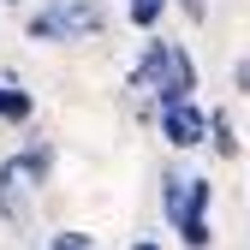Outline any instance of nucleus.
I'll return each mask as SVG.
<instances>
[{"instance_id":"1","label":"nucleus","mask_w":250,"mask_h":250,"mask_svg":"<svg viewBox=\"0 0 250 250\" xmlns=\"http://www.w3.org/2000/svg\"><path fill=\"white\" fill-rule=\"evenodd\" d=\"M30 42H89L107 30V6L102 0H48L42 12H30Z\"/></svg>"},{"instance_id":"2","label":"nucleus","mask_w":250,"mask_h":250,"mask_svg":"<svg viewBox=\"0 0 250 250\" xmlns=\"http://www.w3.org/2000/svg\"><path fill=\"white\" fill-rule=\"evenodd\" d=\"M208 203H214V185L208 179H185V208H179V238H185V250H208Z\"/></svg>"},{"instance_id":"3","label":"nucleus","mask_w":250,"mask_h":250,"mask_svg":"<svg viewBox=\"0 0 250 250\" xmlns=\"http://www.w3.org/2000/svg\"><path fill=\"white\" fill-rule=\"evenodd\" d=\"M173 102H197V60L191 48L167 42V66H161V89H155V113L173 107Z\"/></svg>"},{"instance_id":"4","label":"nucleus","mask_w":250,"mask_h":250,"mask_svg":"<svg viewBox=\"0 0 250 250\" xmlns=\"http://www.w3.org/2000/svg\"><path fill=\"white\" fill-rule=\"evenodd\" d=\"M161 137H167V149H197V143L208 137V113H203L197 102L161 107Z\"/></svg>"},{"instance_id":"5","label":"nucleus","mask_w":250,"mask_h":250,"mask_svg":"<svg viewBox=\"0 0 250 250\" xmlns=\"http://www.w3.org/2000/svg\"><path fill=\"white\" fill-rule=\"evenodd\" d=\"M24 191H30V179L18 167V155H6V161H0V221L6 227L24 221Z\"/></svg>"},{"instance_id":"6","label":"nucleus","mask_w":250,"mask_h":250,"mask_svg":"<svg viewBox=\"0 0 250 250\" xmlns=\"http://www.w3.org/2000/svg\"><path fill=\"white\" fill-rule=\"evenodd\" d=\"M161 66H167V36H149L143 42V60L131 66V89L143 102H155V89H161Z\"/></svg>"},{"instance_id":"7","label":"nucleus","mask_w":250,"mask_h":250,"mask_svg":"<svg viewBox=\"0 0 250 250\" xmlns=\"http://www.w3.org/2000/svg\"><path fill=\"white\" fill-rule=\"evenodd\" d=\"M203 143L221 155V161H238V125H232L227 107H214V113H208V137H203Z\"/></svg>"},{"instance_id":"8","label":"nucleus","mask_w":250,"mask_h":250,"mask_svg":"<svg viewBox=\"0 0 250 250\" xmlns=\"http://www.w3.org/2000/svg\"><path fill=\"white\" fill-rule=\"evenodd\" d=\"M30 113H36L30 89H18V83H0V119H6V125H30Z\"/></svg>"},{"instance_id":"9","label":"nucleus","mask_w":250,"mask_h":250,"mask_svg":"<svg viewBox=\"0 0 250 250\" xmlns=\"http://www.w3.org/2000/svg\"><path fill=\"white\" fill-rule=\"evenodd\" d=\"M173 6V0H125V18H131V30H143V36H155L161 30V12Z\"/></svg>"},{"instance_id":"10","label":"nucleus","mask_w":250,"mask_h":250,"mask_svg":"<svg viewBox=\"0 0 250 250\" xmlns=\"http://www.w3.org/2000/svg\"><path fill=\"white\" fill-rule=\"evenodd\" d=\"M161 208H167V221L179 227V208H185V179H179V173L161 179Z\"/></svg>"},{"instance_id":"11","label":"nucleus","mask_w":250,"mask_h":250,"mask_svg":"<svg viewBox=\"0 0 250 250\" xmlns=\"http://www.w3.org/2000/svg\"><path fill=\"white\" fill-rule=\"evenodd\" d=\"M48 250H89V232H54Z\"/></svg>"},{"instance_id":"12","label":"nucleus","mask_w":250,"mask_h":250,"mask_svg":"<svg viewBox=\"0 0 250 250\" xmlns=\"http://www.w3.org/2000/svg\"><path fill=\"white\" fill-rule=\"evenodd\" d=\"M179 12L191 18V24H203V18H208V0H179Z\"/></svg>"},{"instance_id":"13","label":"nucleus","mask_w":250,"mask_h":250,"mask_svg":"<svg viewBox=\"0 0 250 250\" xmlns=\"http://www.w3.org/2000/svg\"><path fill=\"white\" fill-rule=\"evenodd\" d=\"M232 83H238V89H250V60H238V66H232Z\"/></svg>"},{"instance_id":"14","label":"nucleus","mask_w":250,"mask_h":250,"mask_svg":"<svg viewBox=\"0 0 250 250\" xmlns=\"http://www.w3.org/2000/svg\"><path fill=\"white\" fill-rule=\"evenodd\" d=\"M131 250H161V244H155V238H137V244H131Z\"/></svg>"},{"instance_id":"15","label":"nucleus","mask_w":250,"mask_h":250,"mask_svg":"<svg viewBox=\"0 0 250 250\" xmlns=\"http://www.w3.org/2000/svg\"><path fill=\"white\" fill-rule=\"evenodd\" d=\"M0 6H24V0H0Z\"/></svg>"}]
</instances>
